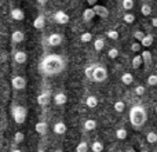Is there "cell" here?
Segmentation results:
<instances>
[{"instance_id":"obj_37","label":"cell","mask_w":157,"mask_h":152,"mask_svg":"<svg viewBox=\"0 0 157 152\" xmlns=\"http://www.w3.org/2000/svg\"><path fill=\"white\" fill-rule=\"evenodd\" d=\"M123 7H124L125 10H131V8L134 7V2L132 0H123Z\"/></svg>"},{"instance_id":"obj_4","label":"cell","mask_w":157,"mask_h":152,"mask_svg":"<svg viewBox=\"0 0 157 152\" xmlns=\"http://www.w3.org/2000/svg\"><path fill=\"white\" fill-rule=\"evenodd\" d=\"M106 78H108V71H106L105 66H101V65L94 66V76H92V80L103 82Z\"/></svg>"},{"instance_id":"obj_10","label":"cell","mask_w":157,"mask_h":152,"mask_svg":"<svg viewBox=\"0 0 157 152\" xmlns=\"http://www.w3.org/2000/svg\"><path fill=\"white\" fill-rule=\"evenodd\" d=\"M10 14H11V18L13 19H15V21H22V19L25 18V13H24V10L22 8H13V10L10 11Z\"/></svg>"},{"instance_id":"obj_19","label":"cell","mask_w":157,"mask_h":152,"mask_svg":"<svg viewBox=\"0 0 157 152\" xmlns=\"http://www.w3.org/2000/svg\"><path fill=\"white\" fill-rule=\"evenodd\" d=\"M152 43H153V36L152 35H145L144 39L141 40V46H145V47L152 46Z\"/></svg>"},{"instance_id":"obj_49","label":"cell","mask_w":157,"mask_h":152,"mask_svg":"<svg viewBox=\"0 0 157 152\" xmlns=\"http://www.w3.org/2000/svg\"><path fill=\"white\" fill-rule=\"evenodd\" d=\"M37 152H44V151H43V150H39V151H37Z\"/></svg>"},{"instance_id":"obj_31","label":"cell","mask_w":157,"mask_h":152,"mask_svg":"<svg viewBox=\"0 0 157 152\" xmlns=\"http://www.w3.org/2000/svg\"><path fill=\"white\" fill-rule=\"evenodd\" d=\"M116 137H117L119 140L127 138V130H125V129H119V130L116 131Z\"/></svg>"},{"instance_id":"obj_44","label":"cell","mask_w":157,"mask_h":152,"mask_svg":"<svg viewBox=\"0 0 157 152\" xmlns=\"http://www.w3.org/2000/svg\"><path fill=\"white\" fill-rule=\"evenodd\" d=\"M152 25L157 28V18H153V19H152Z\"/></svg>"},{"instance_id":"obj_6","label":"cell","mask_w":157,"mask_h":152,"mask_svg":"<svg viewBox=\"0 0 157 152\" xmlns=\"http://www.w3.org/2000/svg\"><path fill=\"white\" fill-rule=\"evenodd\" d=\"M54 19H55V22H58V24L65 25V24H68L71 18H69V15L65 13V11H57V13L54 14Z\"/></svg>"},{"instance_id":"obj_23","label":"cell","mask_w":157,"mask_h":152,"mask_svg":"<svg viewBox=\"0 0 157 152\" xmlns=\"http://www.w3.org/2000/svg\"><path fill=\"white\" fill-rule=\"evenodd\" d=\"M121 80L124 84H131L134 82V76L131 74H128V72H125V74L121 76Z\"/></svg>"},{"instance_id":"obj_24","label":"cell","mask_w":157,"mask_h":152,"mask_svg":"<svg viewBox=\"0 0 157 152\" xmlns=\"http://www.w3.org/2000/svg\"><path fill=\"white\" fill-rule=\"evenodd\" d=\"M87 151H88V144L86 141L78 142L76 147V152H87Z\"/></svg>"},{"instance_id":"obj_47","label":"cell","mask_w":157,"mask_h":152,"mask_svg":"<svg viewBox=\"0 0 157 152\" xmlns=\"http://www.w3.org/2000/svg\"><path fill=\"white\" fill-rule=\"evenodd\" d=\"M2 6H3V2H2V0H0V7H2Z\"/></svg>"},{"instance_id":"obj_45","label":"cell","mask_w":157,"mask_h":152,"mask_svg":"<svg viewBox=\"0 0 157 152\" xmlns=\"http://www.w3.org/2000/svg\"><path fill=\"white\" fill-rule=\"evenodd\" d=\"M125 152H135V150H132V148H128V150L125 151Z\"/></svg>"},{"instance_id":"obj_28","label":"cell","mask_w":157,"mask_h":152,"mask_svg":"<svg viewBox=\"0 0 157 152\" xmlns=\"http://www.w3.org/2000/svg\"><path fill=\"white\" fill-rule=\"evenodd\" d=\"M24 140H25V134L24 133H21V131H17V133L14 134V141H15L17 144H21Z\"/></svg>"},{"instance_id":"obj_38","label":"cell","mask_w":157,"mask_h":152,"mask_svg":"<svg viewBox=\"0 0 157 152\" xmlns=\"http://www.w3.org/2000/svg\"><path fill=\"white\" fill-rule=\"evenodd\" d=\"M144 36H145V33L142 32V30H135V32H134V38H135L136 40H142Z\"/></svg>"},{"instance_id":"obj_30","label":"cell","mask_w":157,"mask_h":152,"mask_svg":"<svg viewBox=\"0 0 157 152\" xmlns=\"http://www.w3.org/2000/svg\"><path fill=\"white\" fill-rule=\"evenodd\" d=\"M125 109V104L123 101H116L114 102V111L116 112H123Z\"/></svg>"},{"instance_id":"obj_43","label":"cell","mask_w":157,"mask_h":152,"mask_svg":"<svg viewBox=\"0 0 157 152\" xmlns=\"http://www.w3.org/2000/svg\"><path fill=\"white\" fill-rule=\"evenodd\" d=\"M87 3H88L90 6H95L97 4V0H87Z\"/></svg>"},{"instance_id":"obj_26","label":"cell","mask_w":157,"mask_h":152,"mask_svg":"<svg viewBox=\"0 0 157 152\" xmlns=\"http://www.w3.org/2000/svg\"><path fill=\"white\" fill-rule=\"evenodd\" d=\"M146 140H147V142H149V144H155V142H157V133H155V131L147 133Z\"/></svg>"},{"instance_id":"obj_51","label":"cell","mask_w":157,"mask_h":152,"mask_svg":"<svg viewBox=\"0 0 157 152\" xmlns=\"http://www.w3.org/2000/svg\"><path fill=\"white\" fill-rule=\"evenodd\" d=\"M142 152H146V151H142Z\"/></svg>"},{"instance_id":"obj_9","label":"cell","mask_w":157,"mask_h":152,"mask_svg":"<svg viewBox=\"0 0 157 152\" xmlns=\"http://www.w3.org/2000/svg\"><path fill=\"white\" fill-rule=\"evenodd\" d=\"M24 39H25V33L22 32V30H19V29L14 30V32L11 33V42H13L14 44L24 42Z\"/></svg>"},{"instance_id":"obj_15","label":"cell","mask_w":157,"mask_h":152,"mask_svg":"<svg viewBox=\"0 0 157 152\" xmlns=\"http://www.w3.org/2000/svg\"><path fill=\"white\" fill-rule=\"evenodd\" d=\"M66 101H68V97L63 93H57L54 95V102L57 105H63V104H66Z\"/></svg>"},{"instance_id":"obj_36","label":"cell","mask_w":157,"mask_h":152,"mask_svg":"<svg viewBox=\"0 0 157 152\" xmlns=\"http://www.w3.org/2000/svg\"><path fill=\"white\" fill-rule=\"evenodd\" d=\"M147 84L149 86H156L157 84V75H150L147 78Z\"/></svg>"},{"instance_id":"obj_41","label":"cell","mask_w":157,"mask_h":152,"mask_svg":"<svg viewBox=\"0 0 157 152\" xmlns=\"http://www.w3.org/2000/svg\"><path fill=\"white\" fill-rule=\"evenodd\" d=\"M6 60H7V53H6V51H2V50H0V64L4 62Z\"/></svg>"},{"instance_id":"obj_29","label":"cell","mask_w":157,"mask_h":152,"mask_svg":"<svg viewBox=\"0 0 157 152\" xmlns=\"http://www.w3.org/2000/svg\"><path fill=\"white\" fill-rule=\"evenodd\" d=\"M94 47H95V50H102L103 47H105V40L103 39H97V40L94 42Z\"/></svg>"},{"instance_id":"obj_20","label":"cell","mask_w":157,"mask_h":152,"mask_svg":"<svg viewBox=\"0 0 157 152\" xmlns=\"http://www.w3.org/2000/svg\"><path fill=\"white\" fill-rule=\"evenodd\" d=\"M141 57H142V61H144V62L146 64L147 66L152 64V54H150L149 51H144V53L141 54Z\"/></svg>"},{"instance_id":"obj_32","label":"cell","mask_w":157,"mask_h":152,"mask_svg":"<svg viewBox=\"0 0 157 152\" xmlns=\"http://www.w3.org/2000/svg\"><path fill=\"white\" fill-rule=\"evenodd\" d=\"M123 19H124V22H127V24H132V22L135 21V15L131 13H127V14H124Z\"/></svg>"},{"instance_id":"obj_46","label":"cell","mask_w":157,"mask_h":152,"mask_svg":"<svg viewBox=\"0 0 157 152\" xmlns=\"http://www.w3.org/2000/svg\"><path fill=\"white\" fill-rule=\"evenodd\" d=\"M11 152H24V151H21V150H13Z\"/></svg>"},{"instance_id":"obj_8","label":"cell","mask_w":157,"mask_h":152,"mask_svg":"<svg viewBox=\"0 0 157 152\" xmlns=\"http://www.w3.org/2000/svg\"><path fill=\"white\" fill-rule=\"evenodd\" d=\"M92 10H94L95 15H99V17H102V18H106V17L109 15V11H108V8H106L105 6L95 4L94 7H92Z\"/></svg>"},{"instance_id":"obj_14","label":"cell","mask_w":157,"mask_h":152,"mask_svg":"<svg viewBox=\"0 0 157 152\" xmlns=\"http://www.w3.org/2000/svg\"><path fill=\"white\" fill-rule=\"evenodd\" d=\"M44 25H46V18H44L43 15H37L35 18V21H33V26H35L36 29H43Z\"/></svg>"},{"instance_id":"obj_35","label":"cell","mask_w":157,"mask_h":152,"mask_svg":"<svg viewBox=\"0 0 157 152\" xmlns=\"http://www.w3.org/2000/svg\"><path fill=\"white\" fill-rule=\"evenodd\" d=\"M106 36H108L109 39H113V40L119 39V33H117V30H108V32H106Z\"/></svg>"},{"instance_id":"obj_7","label":"cell","mask_w":157,"mask_h":152,"mask_svg":"<svg viewBox=\"0 0 157 152\" xmlns=\"http://www.w3.org/2000/svg\"><path fill=\"white\" fill-rule=\"evenodd\" d=\"M62 36L59 35V33H51V35L48 36V39H47V42H48L50 46L55 47V46H59L61 43H62Z\"/></svg>"},{"instance_id":"obj_17","label":"cell","mask_w":157,"mask_h":152,"mask_svg":"<svg viewBox=\"0 0 157 152\" xmlns=\"http://www.w3.org/2000/svg\"><path fill=\"white\" fill-rule=\"evenodd\" d=\"M86 104L88 108H95V106L98 105V98L95 97V95H90V97H87Z\"/></svg>"},{"instance_id":"obj_39","label":"cell","mask_w":157,"mask_h":152,"mask_svg":"<svg viewBox=\"0 0 157 152\" xmlns=\"http://www.w3.org/2000/svg\"><path fill=\"white\" fill-rule=\"evenodd\" d=\"M108 55L110 58H116L117 55H119V50H117V49H110V50H109V53H108Z\"/></svg>"},{"instance_id":"obj_3","label":"cell","mask_w":157,"mask_h":152,"mask_svg":"<svg viewBox=\"0 0 157 152\" xmlns=\"http://www.w3.org/2000/svg\"><path fill=\"white\" fill-rule=\"evenodd\" d=\"M11 115H13L15 123L22 125V123L26 120L28 111H26V108H25V106H22V105H14L13 108H11Z\"/></svg>"},{"instance_id":"obj_16","label":"cell","mask_w":157,"mask_h":152,"mask_svg":"<svg viewBox=\"0 0 157 152\" xmlns=\"http://www.w3.org/2000/svg\"><path fill=\"white\" fill-rule=\"evenodd\" d=\"M54 133H57V134H65L66 133V125L63 122H57L54 125Z\"/></svg>"},{"instance_id":"obj_33","label":"cell","mask_w":157,"mask_h":152,"mask_svg":"<svg viewBox=\"0 0 157 152\" xmlns=\"http://www.w3.org/2000/svg\"><path fill=\"white\" fill-rule=\"evenodd\" d=\"M84 74H86V76L88 79H92V76H94V66L90 65L86 68V71H84Z\"/></svg>"},{"instance_id":"obj_13","label":"cell","mask_w":157,"mask_h":152,"mask_svg":"<svg viewBox=\"0 0 157 152\" xmlns=\"http://www.w3.org/2000/svg\"><path fill=\"white\" fill-rule=\"evenodd\" d=\"M35 130L39 134H46L48 130V125H47V122H37L35 126Z\"/></svg>"},{"instance_id":"obj_12","label":"cell","mask_w":157,"mask_h":152,"mask_svg":"<svg viewBox=\"0 0 157 152\" xmlns=\"http://www.w3.org/2000/svg\"><path fill=\"white\" fill-rule=\"evenodd\" d=\"M14 60H15L17 64H25L28 60V55L25 51H21V50H19V51L14 53Z\"/></svg>"},{"instance_id":"obj_25","label":"cell","mask_w":157,"mask_h":152,"mask_svg":"<svg viewBox=\"0 0 157 152\" xmlns=\"http://www.w3.org/2000/svg\"><path fill=\"white\" fill-rule=\"evenodd\" d=\"M80 40L83 42V43H88V42H91V40H92V33H90V32H84V33H81Z\"/></svg>"},{"instance_id":"obj_50","label":"cell","mask_w":157,"mask_h":152,"mask_svg":"<svg viewBox=\"0 0 157 152\" xmlns=\"http://www.w3.org/2000/svg\"><path fill=\"white\" fill-rule=\"evenodd\" d=\"M156 114H157V106H156Z\"/></svg>"},{"instance_id":"obj_5","label":"cell","mask_w":157,"mask_h":152,"mask_svg":"<svg viewBox=\"0 0 157 152\" xmlns=\"http://www.w3.org/2000/svg\"><path fill=\"white\" fill-rule=\"evenodd\" d=\"M11 84L15 90H24L26 87V79L24 76H14L13 80H11Z\"/></svg>"},{"instance_id":"obj_40","label":"cell","mask_w":157,"mask_h":152,"mask_svg":"<svg viewBox=\"0 0 157 152\" xmlns=\"http://www.w3.org/2000/svg\"><path fill=\"white\" fill-rule=\"evenodd\" d=\"M135 93H136V95H142L145 93V87L144 86H138L135 89Z\"/></svg>"},{"instance_id":"obj_27","label":"cell","mask_w":157,"mask_h":152,"mask_svg":"<svg viewBox=\"0 0 157 152\" xmlns=\"http://www.w3.org/2000/svg\"><path fill=\"white\" fill-rule=\"evenodd\" d=\"M142 62H144V61H142V57L141 55H135V57L132 58V66L134 68H139V66L142 65Z\"/></svg>"},{"instance_id":"obj_11","label":"cell","mask_w":157,"mask_h":152,"mask_svg":"<svg viewBox=\"0 0 157 152\" xmlns=\"http://www.w3.org/2000/svg\"><path fill=\"white\" fill-rule=\"evenodd\" d=\"M48 102H50V93H41V94H39L37 95V104L40 106H46V105H48Z\"/></svg>"},{"instance_id":"obj_48","label":"cell","mask_w":157,"mask_h":152,"mask_svg":"<svg viewBox=\"0 0 157 152\" xmlns=\"http://www.w3.org/2000/svg\"><path fill=\"white\" fill-rule=\"evenodd\" d=\"M54 152H62V151H61V150H57V151H54Z\"/></svg>"},{"instance_id":"obj_18","label":"cell","mask_w":157,"mask_h":152,"mask_svg":"<svg viewBox=\"0 0 157 152\" xmlns=\"http://www.w3.org/2000/svg\"><path fill=\"white\" fill-rule=\"evenodd\" d=\"M94 17H95V13L92 8H86V10L83 11V18L86 19V21H91Z\"/></svg>"},{"instance_id":"obj_2","label":"cell","mask_w":157,"mask_h":152,"mask_svg":"<svg viewBox=\"0 0 157 152\" xmlns=\"http://www.w3.org/2000/svg\"><path fill=\"white\" fill-rule=\"evenodd\" d=\"M147 119V114L146 109L142 105H134L130 111V120L132 123L134 127H141V126L145 125Z\"/></svg>"},{"instance_id":"obj_21","label":"cell","mask_w":157,"mask_h":152,"mask_svg":"<svg viewBox=\"0 0 157 152\" xmlns=\"http://www.w3.org/2000/svg\"><path fill=\"white\" fill-rule=\"evenodd\" d=\"M95 127H97V122L94 119H88L84 122V129L86 130H94Z\"/></svg>"},{"instance_id":"obj_34","label":"cell","mask_w":157,"mask_h":152,"mask_svg":"<svg viewBox=\"0 0 157 152\" xmlns=\"http://www.w3.org/2000/svg\"><path fill=\"white\" fill-rule=\"evenodd\" d=\"M141 11H142V14H144V15H149V14L152 13V7H150L149 4H144L141 7Z\"/></svg>"},{"instance_id":"obj_42","label":"cell","mask_w":157,"mask_h":152,"mask_svg":"<svg viewBox=\"0 0 157 152\" xmlns=\"http://www.w3.org/2000/svg\"><path fill=\"white\" fill-rule=\"evenodd\" d=\"M139 49H141V44H139V43H134L132 46H131V50H132V51H136V53H138Z\"/></svg>"},{"instance_id":"obj_1","label":"cell","mask_w":157,"mask_h":152,"mask_svg":"<svg viewBox=\"0 0 157 152\" xmlns=\"http://www.w3.org/2000/svg\"><path fill=\"white\" fill-rule=\"evenodd\" d=\"M65 69V60L59 54H48L41 60L39 65V71L44 76L58 75Z\"/></svg>"},{"instance_id":"obj_22","label":"cell","mask_w":157,"mask_h":152,"mask_svg":"<svg viewBox=\"0 0 157 152\" xmlns=\"http://www.w3.org/2000/svg\"><path fill=\"white\" fill-rule=\"evenodd\" d=\"M92 152H102L103 151V144L101 141H94L91 145Z\"/></svg>"}]
</instances>
